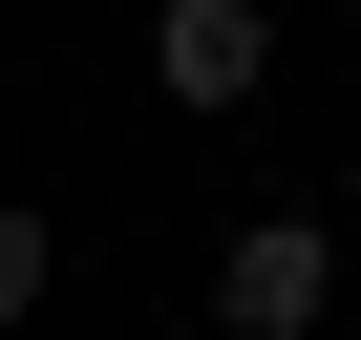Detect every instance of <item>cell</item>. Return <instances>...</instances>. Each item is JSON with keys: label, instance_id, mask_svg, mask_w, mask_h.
Here are the masks:
<instances>
[{"label": "cell", "instance_id": "6da1fadb", "mask_svg": "<svg viewBox=\"0 0 361 340\" xmlns=\"http://www.w3.org/2000/svg\"><path fill=\"white\" fill-rule=\"evenodd\" d=\"M213 319L234 340H319L340 319V213H234L213 234Z\"/></svg>", "mask_w": 361, "mask_h": 340}, {"label": "cell", "instance_id": "7a4b0ae2", "mask_svg": "<svg viewBox=\"0 0 361 340\" xmlns=\"http://www.w3.org/2000/svg\"><path fill=\"white\" fill-rule=\"evenodd\" d=\"M149 85L213 128V107H255V85H276V22H255V0H149Z\"/></svg>", "mask_w": 361, "mask_h": 340}, {"label": "cell", "instance_id": "3957f363", "mask_svg": "<svg viewBox=\"0 0 361 340\" xmlns=\"http://www.w3.org/2000/svg\"><path fill=\"white\" fill-rule=\"evenodd\" d=\"M43 277H64V213H43V192H0V319H43Z\"/></svg>", "mask_w": 361, "mask_h": 340}, {"label": "cell", "instance_id": "277c9868", "mask_svg": "<svg viewBox=\"0 0 361 340\" xmlns=\"http://www.w3.org/2000/svg\"><path fill=\"white\" fill-rule=\"evenodd\" d=\"M340 213H361V149H340Z\"/></svg>", "mask_w": 361, "mask_h": 340}, {"label": "cell", "instance_id": "5b68a950", "mask_svg": "<svg viewBox=\"0 0 361 340\" xmlns=\"http://www.w3.org/2000/svg\"><path fill=\"white\" fill-rule=\"evenodd\" d=\"M340 22H361V0H340Z\"/></svg>", "mask_w": 361, "mask_h": 340}]
</instances>
